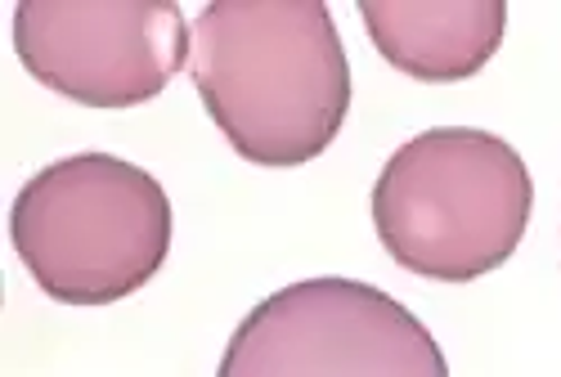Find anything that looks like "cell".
I'll list each match as a JSON object with an SVG mask.
<instances>
[{"instance_id":"obj_6","label":"cell","mask_w":561,"mask_h":377,"mask_svg":"<svg viewBox=\"0 0 561 377\" xmlns=\"http://www.w3.org/2000/svg\"><path fill=\"white\" fill-rule=\"evenodd\" d=\"M359 19L378 55L413 81H467L503 45V0H359Z\"/></svg>"},{"instance_id":"obj_5","label":"cell","mask_w":561,"mask_h":377,"mask_svg":"<svg viewBox=\"0 0 561 377\" xmlns=\"http://www.w3.org/2000/svg\"><path fill=\"white\" fill-rule=\"evenodd\" d=\"M194 32L171 0H19L14 55L85 108L149 104L190 64Z\"/></svg>"},{"instance_id":"obj_2","label":"cell","mask_w":561,"mask_h":377,"mask_svg":"<svg viewBox=\"0 0 561 377\" xmlns=\"http://www.w3.org/2000/svg\"><path fill=\"white\" fill-rule=\"evenodd\" d=\"M535 180L494 130L436 126L400 145L373 184V229L387 256L440 283H472L522 248Z\"/></svg>"},{"instance_id":"obj_4","label":"cell","mask_w":561,"mask_h":377,"mask_svg":"<svg viewBox=\"0 0 561 377\" xmlns=\"http://www.w3.org/2000/svg\"><path fill=\"white\" fill-rule=\"evenodd\" d=\"M216 377H449V364L432 328L391 293L323 274L252 306Z\"/></svg>"},{"instance_id":"obj_1","label":"cell","mask_w":561,"mask_h":377,"mask_svg":"<svg viewBox=\"0 0 561 377\" xmlns=\"http://www.w3.org/2000/svg\"><path fill=\"white\" fill-rule=\"evenodd\" d=\"M190 77L252 167L314 162L351 113V64L323 0H211L194 19Z\"/></svg>"},{"instance_id":"obj_3","label":"cell","mask_w":561,"mask_h":377,"mask_svg":"<svg viewBox=\"0 0 561 377\" xmlns=\"http://www.w3.org/2000/svg\"><path fill=\"white\" fill-rule=\"evenodd\" d=\"M10 239L50 301L113 306L162 270L171 252V198L126 158L72 153L19 188Z\"/></svg>"}]
</instances>
